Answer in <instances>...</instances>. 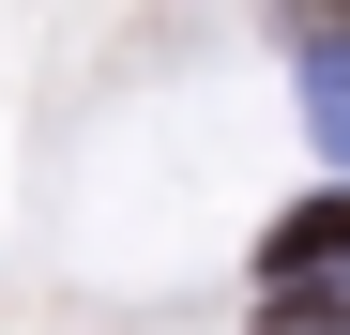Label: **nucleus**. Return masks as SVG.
I'll use <instances>...</instances> for the list:
<instances>
[{
  "instance_id": "obj_1",
  "label": "nucleus",
  "mask_w": 350,
  "mask_h": 335,
  "mask_svg": "<svg viewBox=\"0 0 350 335\" xmlns=\"http://www.w3.org/2000/svg\"><path fill=\"white\" fill-rule=\"evenodd\" d=\"M259 259H274V290H305V274H350V183H335V198H289Z\"/></svg>"
},
{
  "instance_id": "obj_2",
  "label": "nucleus",
  "mask_w": 350,
  "mask_h": 335,
  "mask_svg": "<svg viewBox=\"0 0 350 335\" xmlns=\"http://www.w3.org/2000/svg\"><path fill=\"white\" fill-rule=\"evenodd\" d=\"M274 46L305 77H350V0H274Z\"/></svg>"
},
{
  "instance_id": "obj_3",
  "label": "nucleus",
  "mask_w": 350,
  "mask_h": 335,
  "mask_svg": "<svg viewBox=\"0 0 350 335\" xmlns=\"http://www.w3.org/2000/svg\"><path fill=\"white\" fill-rule=\"evenodd\" d=\"M289 335H350V274H305V290H274Z\"/></svg>"
},
{
  "instance_id": "obj_4",
  "label": "nucleus",
  "mask_w": 350,
  "mask_h": 335,
  "mask_svg": "<svg viewBox=\"0 0 350 335\" xmlns=\"http://www.w3.org/2000/svg\"><path fill=\"white\" fill-rule=\"evenodd\" d=\"M305 137H320V152L350 168V77H305Z\"/></svg>"
}]
</instances>
